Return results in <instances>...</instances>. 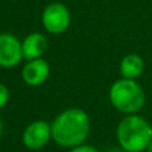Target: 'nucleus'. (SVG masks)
Here are the masks:
<instances>
[{"label":"nucleus","instance_id":"nucleus-8","mask_svg":"<svg viewBox=\"0 0 152 152\" xmlns=\"http://www.w3.org/2000/svg\"><path fill=\"white\" fill-rule=\"evenodd\" d=\"M47 49V39L45 35L39 32H32L28 34L22 42V51H23V58L27 61L42 58Z\"/></svg>","mask_w":152,"mask_h":152},{"label":"nucleus","instance_id":"nucleus-1","mask_svg":"<svg viewBox=\"0 0 152 152\" xmlns=\"http://www.w3.org/2000/svg\"><path fill=\"white\" fill-rule=\"evenodd\" d=\"M90 132V120L81 108H69L61 112L51 123L53 140L63 148L83 144Z\"/></svg>","mask_w":152,"mask_h":152},{"label":"nucleus","instance_id":"nucleus-7","mask_svg":"<svg viewBox=\"0 0 152 152\" xmlns=\"http://www.w3.org/2000/svg\"><path fill=\"white\" fill-rule=\"evenodd\" d=\"M50 75L49 62L43 58L31 59L24 65L22 70V78L28 86H39L46 82Z\"/></svg>","mask_w":152,"mask_h":152},{"label":"nucleus","instance_id":"nucleus-13","mask_svg":"<svg viewBox=\"0 0 152 152\" xmlns=\"http://www.w3.org/2000/svg\"><path fill=\"white\" fill-rule=\"evenodd\" d=\"M1 132H3V123H1V118H0V136H1Z\"/></svg>","mask_w":152,"mask_h":152},{"label":"nucleus","instance_id":"nucleus-12","mask_svg":"<svg viewBox=\"0 0 152 152\" xmlns=\"http://www.w3.org/2000/svg\"><path fill=\"white\" fill-rule=\"evenodd\" d=\"M145 152H152V141H151V143H149V145H148V147H147Z\"/></svg>","mask_w":152,"mask_h":152},{"label":"nucleus","instance_id":"nucleus-6","mask_svg":"<svg viewBox=\"0 0 152 152\" xmlns=\"http://www.w3.org/2000/svg\"><path fill=\"white\" fill-rule=\"evenodd\" d=\"M23 59L22 42L10 32L0 34V66L10 69Z\"/></svg>","mask_w":152,"mask_h":152},{"label":"nucleus","instance_id":"nucleus-2","mask_svg":"<svg viewBox=\"0 0 152 152\" xmlns=\"http://www.w3.org/2000/svg\"><path fill=\"white\" fill-rule=\"evenodd\" d=\"M116 137L125 152H143L152 141V126L136 113L128 115L117 125Z\"/></svg>","mask_w":152,"mask_h":152},{"label":"nucleus","instance_id":"nucleus-9","mask_svg":"<svg viewBox=\"0 0 152 152\" xmlns=\"http://www.w3.org/2000/svg\"><path fill=\"white\" fill-rule=\"evenodd\" d=\"M144 61L137 54H128L120 62V74L123 78L136 80L143 74Z\"/></svg>","mask_w":152,"mask_h":152},{"label":"nucleus","instance_id":"nucleus-11","mask_svg":"<svg viewBox=\"0 0 152 152\" xmlns=\"http://www.w3.org/2000/svg\"><path fill=\"white\" fill-rule=\"evenodd\" d=\"M69 152H100L97 148L92 145H86V144H81V145H77L74 148H70Z\"/></svg>","mask_w":152,"mask_h":152},{"label":"nucleus","instance_id":"nucleus-5","mask_svg":"<svg viewBox=\"0 0 152 152\" xmlns=\"http://www.w3.org/2000/svg\"><path fill=\"white\" fill-rule=\"evenodd\" d=\"M51 139V124L43 120L32 121L30 125H27L22 136L24 147L32 151L42 149L45 145H47Z\"/></svg>","mask_w":152,"mask_h":152},{"label":"nucleus","instance_id":"nucleus-10","mask_svg":"<svg viewBox=\"0 0 152 152\" xmlns=\"http://www.w3.org/2000/svg\"><path fill=\"white\" fill-rule=\"evenodd\" d=\"M10 101V90L4 83H0V109L8 104Z\"/></svg>","mask_w":152,"mask_h":152},{"label":"nucleus","instance_id":"nucleus-3","mask_svg":"<svg viewBox=\"0 0 152 152\" xmlns=\"http://www.w3.org/2000/svg\"><path fill=\"white\" fill-rule=\"evenodd\" d=\"M109 101L118 112L135 115L144 106L145 94L136 80L120 78L110 86Z\"/></svg>","mask_w":152,"mask_h":152},{"label":"nucleus","instance_id":"nucleus-4","mask_svg":"<svg viewBox=\"0 0 152 152\" xmlns=\"http://www.w3.org/2000/svg\"><path fill=\"white\" fill-rule=\"evenodd\" d=\"M69 8L62 3H51L42 12V24L47 32L59 35L65 32L70 26Z\"/></svg>","mask_w":152,"mask_h":152}]
</instances>
